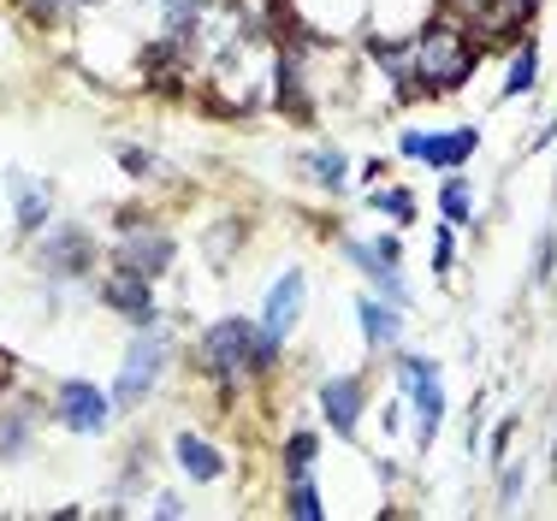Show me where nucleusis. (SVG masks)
I'll return each mask as SVG.
<instances>
[{
    "instance_id": "9",
    "label": "nucleus",
    "mask_w": 557,
    "mask_h": 521,
    "mask_svg": "<svg viewBox=\"0 0 557 521\" xmlns=\"http://www.w3.org/2000/svg\"><path fill=\"white\" fill-rule=\"evenodd\" d=\"M96 302L119 320H131V326H154L161 320V297H154V278L137 273V266L113 261L108 273L96 278Z\"/></svg>"
},
{
    "instance_id": "6",
    "label": "nucleus",
    "mask_w": 557,
    "mask_h": 521,
    "mask_svg": "<svg viewBox=\"0 0 557 521\" xmlns=\"http://www.w3.org/2000/svg\"><path fill=\"white\" fill-rule=\"evenodd\" d=\"M54 421L65 426V433H77V438H101L113 426V392L108 385H96V380H84V373H72V380H60L54 385Z\"/></svg>"
},
{
    "instance_id": "5",
    "label": "nucleus",
    "mask_w": 557,
    "mask_h": 521,
    "mask_svg": "<svg viewBox=\"0 0 557 521\" xmlns=\"http://www.w3.org/2000/svg\"><path fill=\"white\" fill-rule=\"evenodd\" d=\"M96 266H101V244L84 220H48L42 232H36V273H42L48 285H77V278H89Z\"/></svg>"
},
{
    "instance_id": "27",
    "label": "nucleus",
    "mask_w": 557,
    "mask_h": 521,
    "mask_svg": "<svg viewBox=\"0 0 557 521\" xmlns=\"http://www.w3.org/2000/svg\"><path fill=\"white\" fill-rule=\"evenodd\" d=\"M149 516H190V504L178 492H149Z\"/></svg>"
},
{
    "instance_id": "26",
    "label": "nucleus",
    "mask_w": 557,
    "mask_h": 521,
    "mask_svg": "<svg viewBox=\"0 0 557 521\" xmlns=\"http://www.w3.org/2000/svg\"><path fill=\"white\" fill-rule=\"evenodd\" d=\"M522 486H528V469H504L498 474V504H504V510H516V504H522Z\"/></svg>"
},
{
    "instance_id": "8",
    "label": "nucleus",
    "mask_w": 557,
    "mask_h": 521,
    "mask_svg": "<svg viewBox=\"0 0 557 521\" xmlns=\"http://www.w3.org/2000/svg\"><path fill=\"white\" fill-rule=\"evenodd\" d=\"M314 457H321V433H309V426H290V438H285V510L302 516V521H321V516H326Z\"/></svg>"
},
{
    "instance_id": "17",
    "label": "nucleus",
    "mask_w": 557,
    "mask_h": 521,
    "mask_svg": "<svg viewBox=\"0 0 557 521\" xmlns=\"http://www.w3.org/2000/svg\"><path fill=\"white\" fill-rule=\"evenodd\" d=\"M149 486H154V445H149V438H137V445H131V457H125V474L113 480L108 510H113V516H125V510H131V498H137V492H149Z\"/></svg>"
},
{
    "instance_id": "18",
    "label": "nucleus",
    "mask_w": 557,
    "mask_h": 521,
    "mask_svg": "<svg viewBox=\"0 0 557 521\" xmlns=\"http://www.w3.org/2000/svg\"><path fill=\"white\" fill-rule=\"evenodd\" d=\"M356 320H362V338L374 350H397L404 344V309H392L386 297H356Z\"/></svg>"
},
{
    "instance_id": "24",
    "label": "nucleus",
    "mask_w": 557,
    "mask_h": 521,
    "mask_svg": "<svg viewBox=\"0 0 557 521\" xmlns=\"http://www.w3.org/2000/svg\"><path fill=\"white\" fill-rule=\"evenodd\" d=\"M450 261H457V232H450V225H440V232H433V273H450Z\"/></svg>"
},
{
    "instance_id": "7",
    "label": "nucleus",
    "mask_w": 557,
    "mask_h": 521,
    "mask_svg": "<svg viewBox=\"0 0 557 521\" xmlns=\"http://www.w3.org/2000/svg\"><path fill=\"white\" fill-rule=\"evenodd\" d=\"M540 0H440V12L450 24H462V30L474 36V42H510V36H522V24L534 18Z\"/></svg>"
},
{
    "instance_id": "16",
    "label": "nucleus",
    "mask_w": 557,
    "mask_h": 521,
    "mask_svg": "<svg viewBox=\"0 0 557 521\" xmlns=\"http://www.w3.org/2000/svg\"><path fill=\"white\" fill-rule=\"evenodd\" d=\"M36 426H42L36 397H12V404H0V469H12V462L30 457V450H36Z\"/></svg>"
},
{
    "instance_id": "19",
    "label": "nucleus",
    "mask_w": 557,
    "mask_h": 521,
    "mask_svg": "<svg viewBox=\"0 0 557 521\" xmlns=\"http://www.w3.org/2000/svg\"><path fill=\"white\" fill-rule=\"evenodd\" d=\"M297 172H309L321 190L338 196L344 184H350V154H344V149H309V154H297Z\"/></svg>"
},
{
    "instance_id": "22",
    "label": "nucleus",
    "mask_w": 557,
    "mask_h": 521,
    "mask_svg": "<svg viewBox=\"0 0 557 521\" xmlns=\"http://www.w3.org/2000/svg\"><path fill=\"white\" fill-rule=\"evenodd\" d=\"M440 213H445V225H469L474 220V190L457 178V172H445V184H440Z\"/></svg>"
},
{
    "instance_id": "10",
    "label": "nucleus",
    "mask_w": 557,
    "mask_h": 521,
    "mask_svg": "<svg viewBox=\"0 0 557 521\" xmlns=\"http://www.w3.org/2000/svg\"><path fill=\"white\" fill-rule=\"evenodd\" d=\"M474 149H481V131H474V125H457V131H404V137H397V154L421 160V166H433V172L469 166Z\"/></svg>"
},
{
    "instance_id": "4",
    "label": "nucleus",
    "mask_w": 557,
    "mask_h": 521,
    "mask_svg": "<svg viewBox=\"0 0 557 521\" xmlns=\"http://www.w3.org/2000/svg\"><path fill=\"white\" fill-rule=\"evenodd\" d=\"M392 373H397V397L416 409V445L428 450L433 438H440V421H445V368H440V356L392 350Z\"/></svg>"
},
{
    "instance_id": "3",
    "label": "nucleus",
    "mask_w": 557,
    "mask_h": 521,
    "mask_svg": "<svg viewBox=\"0 0 557 521\" xmlns=\"http://www.w3.org/2000/svg\"><path fill=\"white\" fill-rule=\"evenodd\" d=\"M172 368V326L154 320V326H137V338L125 344V368L113 380V409H143L154 397V385L166 380Z\"/></svg>"
},
{
    "instance_id": "25",
    "label": "nucleus",
    "mask_w": 557,
    "mask_h": 521,
    "mask_svg": "<svg viewBox=\"0 0 557 521\" xmlns=\"http://www.w3.org/2000/svg\"><path fill=\"white\" fill-rule=\"evenodd\" d=\"M552 261H557V232L546 225V232H540V249H534V285H546V278H552Z\"/></svg>"
},
{
    "instance_id": "28",
    "label": "nucleus",
    "mask_w": 557,
    "mask_h": 521,
    "mask_svg": "<svg viewBox=\"0 0 557 521\" xmlns=\"http://www.w3.org/2000/svg\"><path fill=\"white\" fill-rule=\"evenodd\" d=\"M368 244L380 249V261H392V266L404 261V244H397V232H386V237H368Z\"/></svg>"
},
{
    "instance_id": "29",
    "label": "nucleus",
    "mask_w": 557,
    "mask_h": 521,
    "mask_svg": "<svg viewBox=\"0 0 557 521\" xmlns=\"http://www.w3.org/2000/svg\"><path fill=\"white\" fill-rule=\"evenodd\" d=\"M552 469H557V438H552Z\"/></svg>"
},
{
    "instance_id": "2",
    "label": "nucleus",
    "mask_w": 557,
    "mask_h": 521,
    "mask_svg": "<svg viewBox=\"0 0 557 521\" xmlns=\"http://www.w3.org/2000/svg\"><path fill=\"white\" fill-rule=\"evenodd\" d=\"M474 65H481V42L440 12V18L409 42V89H416V96H450V89H462L474 77Z\"/></svg>"
},
{
    "instance_id": "13",
    "label": "nucleus",
    "mask_w": 557,
    "mask_h": 521,
    "mask_svg": "<svg viewBox=\"0 0 557 521\" xmlns=\"http://www.w3.org/2000/svg\"><path fill=\"white\" fill-rule=\"evenodd\" d=\"M7 208H12V232H18V237H36L48 220H54V184H48V178H30V172L12 166V172H7Z\"/></svg>"
},
{
    "instance_id": "14",
    "label": "nucleus",
    "mask_w": 557,
    "mask_h": 521,
    "mask_svg": "<svg viewBox=\"0 0 557 521\" xmlns=\"http://www.w3.org/2000/svg\"><path fill=\"white\" fill-rule=\"evenodd\" d=\"M302 309H309V278H302V266H285V273L273 278L268 302H261V326H268L273 338H290Z\"/></svg>"
},
{
    "instance_id": "1",
    "label": "nucleus",
    "mask_w": 557,
    "mask_h": 521,
    "mask_svg": "<svg viewBox=\"0 0 557 521\" xmlns=\"http://www.w3.org/2000/svg\"><path fill=\"white\" fill-rule=\"evenodd\" d=\"M278 356H285V338H273V332L249 314H225L214 326H202V338H196V368H202V380L220 385L225 397L249 392L256 380H268L278 368Z\"/></svg>"
},
{
    "instance_id": "21",
    "label": "nucleus",
    "mask_w": 557,
    "mask_h": 521,
    "mask_svg": "<svg viewBox=\"0 0 557 521\" xmlns=\"http://www.w3.org/2000/svg\"><path fill=\"white\" fill-rule=\"evenodd\" d=\"M368 208L386 213L392 225H409L416 220V190H404V184H374V190H368Z\"/></svg>"
},
{
    "instance_id": "11",
    "label": "nucleus",
    "mask_w": 557,
    "mask_h": 521,
    "mask_svg": "<svg viewBox=\"0 0 557 521\" xmlns=\"http://www.w3.org/2000/svg\"><path fill=\"white\" fill-rule=\"evenodd\" d=\"M113 261H125V266H137V273L161 278V273H172V261H178V244H172V232H161V225H143L137 213H125V220H119Z\"/></svg>"
},
{
    "instance_id": "20",
    "label": "nucleus",
    "mask_w": 557,
    "mask_h": 521,
    "mask_svg": "<svg viewBox=\"0 0 557 521\" xmlns=\"http://www.w3.org/2000/svg\"><path fill=\"white\" fill-rule=\"evenodd\" d=\"M534 84H540V48H534V42H522V48L510 53V72H504V101L528 96Z\"/></svg>"
},
{
    "instance_id": "15",
    "label": "nucleus",
    "mask_w": 557,
    "mask_h": 521,
    "mask_svg": "<svg viewBox=\"0 0 557 521\" xmlns=\"http://www.w3.org/2000/svg\"><path fill=\"white\" fill-rule=\"evenodd\" d=\"M172 457H178V469L190 486H220L225 480V450L214 438H202L196 426H178V433H172Z\"/></svg>"
},
{
    "instance_id": "12",
    "label": "nucleus",
    "mask_w": 557,
    "mask_h": 521,
    "mask_svg": "<svg viewBox=\"0 0 557 521\" xmlns=\"http://www.w3.org/2000/svg\"><path fill=\"white\" fill-rule=\"evenodd\" d=\"M314 404H321V415H326V433L356 438L362 409H368V380L362 373H333V380L314 385Z\"/></svg>"
},
{
    "instance_id": "23",
    "label": "nucleus",
    "mask_w": 557,
    "mask_h": 521,
    "mask_svg": "<svg viewBox=\"0 0 557 521\" xmlns=\"http://www.w3.org/2000/svg\"><path fill=\"white\" fill-rule=\"evenodd\" d=\"M119 166L131 172V178H166V160L154 154V149H143V142H119Z\"/></svg>"
}]
</instances>
